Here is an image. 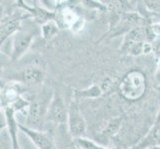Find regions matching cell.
Wrapping results in <instances>:
<instances>
[{"instance_id":"cell-1","label":"cell","mask_w":160,"mask_h":149,"mask_svg":"<svg viewBox=\"0 0 160 149\" xmlns=\"http://www.w3.org/2000/svg\"><path fill=\"white\" fill-rule=\"evenodd\" d=\"M146 91V78L140 71H131L124 76L119 84V92L128 101H137Z\"/></svg>"},{"instance_id":"cell-2","label":"cell","mask_w":160,"mask_h":149,"mask_svg":"<svg viewBox=\"0 0 160 149\" xmlns=\"http://www.w3.org/2000/svg\"><path fill=\"white\" fill-rule=\"evenodd\" d=\"M69 128L71 134L75 137H79L84 134L86 130V122L80 112L79 107L76 102H72L68 112Z\"/></svg>"},{"instance_id":"cell-3","label":"cell","mask_w":160,"mask_h":149,"mask_svg":"<svg viewBox=\"0 0 160 149\" xmlns=\"http://www.w3.org/2000/svg\"><path fill=\"white\" fill-rule=\"evenodd\" d=\"M18 127L23 131L25 134L29 136V138L39 149H52V143L50 139H49L44 133H42V132H39L29 127H25V126H22V125H18Z\"/></svg>"},{"instance_id":"cell-4","label":"cell","mask_w":160,"mask_h":149,"mask_svg":"<svg viewBox=\"0 0 160 149\" xmlns=\"http://www.w3.org/2000/svg\"><path fill=\"white\" fill-rule=\"evenodd\" d=\"M67 112L63 101L59 97H55L49 109V118L58 123H65L67 119Z\"/></svg>"},{"instance_id":"cell-5","label":"cell","mask_w":160,"mask_h":149,"mask_svg":"<svg viewBox=\"0 0 160 149\" xmlns=\"http://www.w3.org/2000/svg\"><path fill=\"white\" fill-rule=\"evenodd\" d=\"M32 39V36L28 35V34H18L17 36L15 37L14 40V56L13 58H19L22 54H23L27 49H28L30 42Z\"/></svg>"},{"instance_id":"cell-6","label":"cell","mask_w":160,"mask_h":149,"mask_svg":"<svg viewBox=\"0 0 160 149\" xmlns=\"http://www.w3.org/2000/svg\"><path fill=\"white\" fill-rule=\"evenodd\" d=\"M43 78V73L36 68H28L22 73V81L27 85H36L42 82Z\"/></svg>"},{"instance_id":"cell-7","label":"cell","mask_w":160,"mask_h":149,"mask_svg":"<svg viewBox=\"0 0 160 149\" xmlns=\"http://www.w3.org/2000/svg\"><path fill=\"white\" fill-rule=\"evenodd\" d=\"M42 117V107L41 104L38 102H34L31 104L28 114V123L31 127L39 126Z\"/></svg>"},{"instance_id":"cell-8","label":"cell","mask_w":160,"mask_h":149,"mask_svg":"<svg viewBox=\"0 0 160 149\" xmlns=\"http://www.w3.org/2000/svg\"><path fill=\"white\" fill-rule=\"evenodd\" d=\"M5 114H6V119H7L8 126H9V132H10L11 136H12L14 149H17L18 144H17V138H16V127H17L18 125L15 123L13 109L10 108V107H6V110H5Z\"/></svg>"},{"instance_id":"cell-9","label":"cell","mask_w":160,"mask_h":149,"mask_svg":"<svg viewBox=\"0 0 160 149\" xmlns=\"http://www.w3.org/2000/svg\"><path fill=\"white\" fill-rule=\"evenodd\" d=\"M19 21L17 20H8L1 25V32H0V36H1V43L6 39V38L11 35L12 33L18 28Z\"/></svg>"},{"instance_id":"cell-10","label":"cell","mask_w":160,"mask_h":149,"mask_svg":"<svg viewBox=\"0 0 160 149\" xmlns=\"http://www.w3.org/2000/svg\"><path fill=\"white\" fill-rule=\"evenodd\" d=\"M120 125H121V118H119V117L112 118V120L108 121L107 127L103 129V132H102L103 135L112 136V135L115 134L118 131Z\"/></svg>"},{"instance_id":"cell-11","label":"cell","mask_w":160,"mask_h":149,"mask_svg":"<svg viewBox=\"0 0 160 149\" xmlns=\"http://www.w3.org/2000/svg\"><path fill=\"white\" fill-rule=\"evenodd\" d=\"M76 142H77V145L80 146L82 149H106L102 146L97 145L96 143H93L92 141H90L85 138H81V137L77 139Z\"/></svg>"},{"instance_id":"cell-12","label":"cell","mask_w":160,"mask_h":149,"mask_svg":"<svg viewBox=\"0 0 160 149\" xmlns=\"http://www.w3.org/2000/svg\"><path fill=\"white\" fill-rule=\"evenodd\" d=\"M144 149H160V146H151V147H146Z\"/></svg>"}]
</instances>
